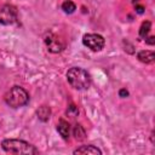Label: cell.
Instances as JSON below:
<instances>
[{"label": "cell", "mask_w": 155, "mask_h": 155, "mask_svg": "<svg viewBox=\"0 0 155 155\" xmlns=\"http://www.w3.org/2000/svg\"><path fill=\"white\" fill-rule=\"evenodd\" d=\"M67 79H68V82L71 85V87L76 90H85L90 86V82H91L88 73L85 69L79 67L70 68L67 73Z\"/></svg>", "instance_id": "cell-1"}, {"label": "cell", "mask_w": 155, "mask_h": 155, "mask_svg": "<svg viewBox=\"0 0 155 155\" xmlns=\"http://www.w3.org/2000/svg\"><path fill=\"white\" fill-rule=\"evenodd\" d=\"M2 149L10 154H38V149L21 139H5L1 143Z\"/></svg>", "instance_id": "cell-2"}, {"label": "cell", "mask_w": 155, "mask_h": 155, "mask_svg": "<svg viewBox=\"0 0 155 155\" xmlns=\"http://www.w3.org/2000/svg\"><path fill=\"white\" fill-rule=\"evenodd\" d=\"M5 102L11 108H21L29 102V94L24 88L19 86H13L5 94Z\"/></svg>", "instance_id": "cell-3"}, {"label": "cell", "mask_w": 155, "mask_h": 155, "mask_svg": "<svg viewBox=\"0 0 155 155\" xmlns=\"http://www.w3.org/2000/svg\"><path fill=\"white\" fill-rule=\"evenodd\" d=\"M17 19V8L12 5H4L0 8V23L8 25Z\"/></svg>", "instance_id": "cell-4"}, {"label": "cell", "mask_w": 155, "mask_h": 155, "mask_svg": "<svg viewBox=\"0 0 155 155\" xmlns=\"http://www.w3.org/2000/svg\"><path fill=\"white\" fill-rule=\"evenodd\" d=\"M82 42L92 51H101L104 46V39L98 34H85L82 38Z\"/></svg>", "instance_id": "cell-5"}, {"label": "cell", "mask_w": 155, "mask_h": 155, "mask_svg": "<svg viewBox=\"0 0 155 155\" xmlns=\"http://www.w3.org/2000/svg\"><path fill=\"white\" fill-rule=\"evenodd\" d=\"M45 42H46L48 50L51 52H54V53L61 52L64 47V44L62 42V40L58 36L53 35V34H47L46 38H45Z\"/></svg>", "instance_id": "cell-6"}, {"label": "cell", "mask_w": 155, "mask_h": 155, "mask_svg": "<svg viewBox=\"0 0 155 155\" xmlns=\"http://www.w3.org/2000/svg\"><path fill=\"white\" fill-rule=\"evenodd\" d=\"M57 131L62 136L63 139H68L69 138V133H70V126H69V124L67 121L61 120L58 122V125H57Z\"/></svg>", "instance_id": "cell-7"}, {"label": "cell", "mask_w": 155, "mask_h": 155, "mask_svg": "<svg viewBox=\"0 0 155 155\" xmlns=\"http://www.w3.org/2000/svg\"><path fill=\"white\" fill-rule=\"evenodd\" d=\"M137 57H138V59H139L140 62H143V63H153L154 59H155L154 52H153V51H148V50L138 52Z\"/></svg>", "instance_id": "cell-8"}, {"label": "cell", "mask_w": 155, "mask_h": 155, "mask_svg": "<svg viewBox=\"0 0 155 155\" xmlns=\"http://www.w3.org/2000/svg\"><path fill=\"white\" fill-rule=\"evenodd\" d=\"M74 154H102V151L93 145H82L75 149Z\"/></svg>", "instance_id": "cell-9"}, {"label": "cell", "mask_w": 155, "mask_h": 155, "mask_svg": "<svg viewBox=\"0 0 155 155\" xmlns=\"http://www.w3.org/2000/svg\"><path fill=\"white\" fill-rule=\"evenodd\" d=\"M36 114H38V117H39L41 121H47V120L50 119V116H51V109H50L47 105H41V107L38 109Z\"/></svg>", "instance_id": "cell-10"}, {"label": "cell", "mask_w": 155, "mask_h": 155, "mask_svg": "<svg viewBox=\"0 0 155 155\" xmlns=\"http://www.w3.org/2000/svg\"><path fill=\"white\" fill-rule=\"evenodd\" d=\"M62 10H63L65 13H73V12L76 10V6H75V4H74L71 0H65V1L62 4Z\"/></svg>", "instance_id": "cell-11"}, {"label": "cell", "mask_w": 155, "mask_h": 155, "mask_svg": "<svg viewBox=\"0 0 155 155\" xmlns=\"http://www.w3.org/2000/svg\"><path fill=\"white\" fill-rule=\"evenodd\" d=\"M149 30H150V22L149 21L143 22L142 25H140V29H139V36L142 39H147V36L149 34Z\"/></svg>", "instance_id": "cell-12"}, {"label": "cell", "mask_w": 155, "mask_h": 155, "mask_svg": "<svg viewBox=\"0 0 155 155\" xmlns=\"http://www.w3.org/2000/svg\"><path fill=\"white\" fill-rule=\"evenodd\" d=\"M74 136H75V138L78 139V140H82V139H85V136H86V132H85V130L82 128V126L81 125H75V127H74Z\"/></svg>", "instance_id": "cell-13"}, {"label": "cell", "mask_w": 155, "mask_h": 155, "mask_svg": "<svg viewBox=\"0 0 155 155\" xmlns=\"http://www.w3.org/2000/svg\"><path fill=\"white\" fill-rule=\"evenodd\" d=\"M67 113H68L69 115H71V116L74 117V116H76V115L79 114V110H78V108H76L75 105H70V107L68 108V110H67Z\"/></svg>", "instance_id": "cell-14"}, {"label": "cell", "mask_w": 155, "mask_h": 155, "mask_svg": "<svg viewBox=\"0 0 155 155\" xmlns=\"http://www.w3.org/2000/svg\"><path fill=\"white\" fill-rule=\"evenodd\" d=\"M119 94H120V97L125 98V97H127V96H128V91H127V90H125V88H121V90L119 91Z\"/></svg>", "instance_id": "cell-15"}, {"label": "cell", "mask_w": 155, "mask_h": 155, "mask_svg": "<svg viewBox=\"0 0 155 155\" xmlns=\"http://www.w3.org/2000/svg\"><path fill=\"white\" fill-rule=\"evenodd\" d=\"M145 41H147L148 44H150V45H154V42H155V38H154V36H150V38L145 39Z\"/></svg>", "instance_id": "cell-16"}, {"label": "cell", "mask_w": 155, "mask_h": 155, "mask_svg": "<svg viewBox=\"0 0 155 155\" xmlns=\"http://www.w3.org/2000/svg\"><path fill=\"white\" fill-rule=\"evenodd\" d=\"M136 10H137L138 13H143V12H144V7H143V6H137Z\"/></svg>", "instance_id": "cell-17"}]
</instances>
